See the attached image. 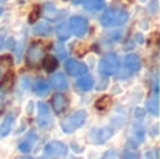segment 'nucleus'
Wrapping results in <instances>:
<instances>
[{
  "label": "nucleus",
  "instance_id": "obj_19",
  "mask_svg": "<svg viewBox=\"0 0 160 159\" xmlns=\"http://www.w3.org/2000/svg\"><path fill=\"white\" fill-rule=\"evenodd\" d=\"M51 90V85L48 83L47 80H42V79H39L38 82L35 83V93L38 96H45L48 95Z\"/></svg>",
  "mask_w": 160,
  "mask_h": 159
},
{
  "label": "nucleus",
  "instance_id": "obj_5",
  "mask_svg": "<svg viewBox=\"0 0 160 159\" xmlns=\"http://www.w3.org/2000/svg\"><path fill=\"white\" fill-rule=\"evenodd\" d=\"M25 58H27V62L30 65H37L44 58V47L41 44H32L28 48Z\"/></svg>",
  "mask_w": 160,
  "mask_h": 159
},
{
  "label": "nucleus",
  "instance_id": "obj_18",
  "mask_svg": "<svg viewBox=\"0 0 160 159\" xmlns=\"http://www.w3.org/2000/svg\"><path fill=\"white\" fill-rule=\"evenodd\" d=\"M56 34H58V38L61 39V41H66L70 37V30H69L68 23H61V24L56 27Z\"/></svg>",
  "mask_w": 160,
  "mask_h": 159
},
{
  "label": "nucleus",
  "instance_id": "obj_32",
  "mask_svg": "<svg viewBox=\"0 0 160 159\" xmlns=\"http://www.w3.org/2000/svg\"><path fill=\"white\" fill-rule=\"evenodd\" d=\"M24 159H32V158H24Z\"/></svg>",
  "mask_w": 160,
  "mask_h": 159
},
{
  "label": "nucleus",
  "instance_id": "obj_21",
  "mask_svg": "<svg viewBox=\"0 0 160 159\" xmlns=\"http://www.w3.org/2000/svg\"><path fill=\"white\" fill-rule=\"evenodd\" d=\"M111 106V97L110 96H102L96 101V109L97 110H107Z\"/></svg>",
  "mask_w": 160,
  "mask_h": 159
},
{
  "label": "nucleus",
  "instance_id": "obj_20",
  "mask_svg": "<svg viewBox=\"0 0 160 159\" xmlns=\"http://www.w3.org/2000/svg\"><path fill=\"white\" fill-rule=\"evenodd\" d=\"M58 68V61H56V58H53V56L48 55L44 58V69L47 70V72H53V70Z\"/></svg>",
  "mask_w": 160,
  "mask_h": 159
},
{
  "label": "nucleus",
  "instance_id": "obj_31",
  "mask_svg": "<svg viewBox=\"0 0 160 159\" xmlns=\"http://www.w3.org/2000/svg\"><path fill=\"white\" fill-rule=\"evenodd\" d=\"M2 11H3V8H2V7H0V14H2Z\"/></svg>",
  "mask_w": 160,
  "mask_h": 159
},
{
  "label": "nucleus",
  "instance_id": "obj_15",
  "mask_svg": "<svg viewBox=\"0 0 160 159\" xmlns=\"http://www.w3.org/2000/svg\"><path fill=\"white\" fill-rule=\"evenodd\" d=\"M34 33L37 35H48V34L52 33V25L48 21H39L38 24H35L34 27Z\"/></svg>",
  "mask_w": 160,
  "mask_h": 159
},
{
  "label": "nucleus",
  "instance_id": "obj_10",
  "mask_svg": "<svg viewBox=\"0 0 160 159\" xmlns=\"http://www.w3.org/2000/svg\"><path fill=\"white\" fill-rule=\"evenodd\" d=\"M142 64H141V58H139L136 54H129L125 58V68H127L129 72H138L141 69Z\"/></svg>",
  "mask_w": 160,
  "mask_h": 159
},
{
  "label": "nucleus",
  "instance_id": "obj_16",
  "mask_svg": "<svg viewBox=\"0 0 160 159\" xmlns=\"http://www.w3.org/2000/svg\"><path fill=\"white\" fill-rule=\"evenodd\" d=\"M78 86H79V89L83 90V92H88V90L93 89L94 80L91 76H82V78L78 80Z\"/></svg>",
  "mask_w": 160,
  "mask_h": 159
},
{
  "label": "nucleus",
  "instance_id": "obj_13",
  "mask_svg": "<svg viewBox=\"0 0 160 159\" xmlns=\"http://www.w3.org/2000/svg\"><path fill=\"white\" fill-rule=\"evenodd\" d=\"M51 83H52V86L58 90H66L68 89V80H66V78H65V75H62V73L53 75L52 78H51Z\"/></svg>",
  "mask_w": 160,
  "mask_h": 159
},
{
  "label": "nucleus",
  "instance_id": "obj_1",
  "mask_svg": "<svg viewBox=\"0 0 160 159\" xmlns=\"http://www.w3.org/2000/svg\"><path fill=\"white\" fill-rule=\"evenodd\" d=\"M128 17H129L128 11L118 7H112L104 11V14L101 16V24L104 27H118L128 21Z\"/></svg>",
  "mask_w": 160,
  "mask_h": 159
},
{
  "label": "nucleus",
  "instance_id": "obj_24",
  "mask_svg": "<svg viewBox=\"0 0 160 159\" xmlns=\"http://www.w3.org/2000/svg\"><path fill=\"white\" fill-rule=\"evenodd\" d=\"M39 16V7H34L32 11L30 13V17H28V21L30 23H35V20L38 18Z\"/></svg>",
  "mask_w": 160,
  "mask_h": 159
},
{
  "label": "nucleus",
  "instance_id": "obj_30",
  "mask_svg": "<svg viewBox=\"0 0 160 159\" xmlns=\"http://www.w3.org/2000/svg\"><path fill=\"white\" fill-rule=\"evenodd\" d=\"M0 79H2V69H0Z\"/></svg>",
  "mask_w": 160,
  "mask_h": 159
},
{
  "label": "nucleus",
  "instance_id": "obj_6",
  "mask_svg": "<svg viewBox=\"0 0 160 159\" xmlns=\"http://www.w3.org/2000/svg\"><path fill=\"white\" fill-rule=\"evenodd\" d=\"M66 154L68 146L59 141H52L45 146V155H48V156H65Z\"/></svg>",
  "mask_w": 160,
  "mask_h": 159
},
{
  "label": "nucleus",
  "instance_id": "obj_22",
  "mask_svg": "<svg viewBox=\"0 0 160 159\" xmlns=\"http://www.w3.org/2000/svg\"><path fill=\"white\" fill-rule=\"evenodd\" d=\"M146 109H148V111L152 113L153 115H158V113H159V103H158V97H156V96L153 99H150V100H148Z\"/></svg>",
  "mask_w": 160,
  "mask_h": 159
},
{
  "label": "nucleus",
  "instance_id": "obj_7",
  "mask_svg": "<svg viewBox=\"0 0 160 159\" xmlns=\"http://www.w3.org/2000/svg\"><path fill=\"white\" fill-rule=\"evenodd\" d=\"M65 69H66V72L69 73L70 76H82L87 72V66H86L84 64H82V62L75 61V59H69V61H66V64H65Z\"/></svg>",
  "mask_w": 160,
  "mask_h": 159
},
{
  "label": "nucleus",
  "instance_id": "obj_9",
  "mask_svg": "<svg viewBox=\"0 0 160 159\" xmlns=\"http://www.w3.org/2000/svg\"><path fill=\"white\" fill-rule=\"evenodd\" d=\"M112 135V130L105 127V128H97L94 131H91V138L94 140L96 144H102L105 141H108Z\"/></svg>",
  "mask_w": 160,
  "mask_h": 159
},
{
  "label": "nucleus",
  "instance_id": "obj_29",
  "mask_svg": "<svg viewBox=\"0 0 160 159\" xmlns=\"http://www.w3.org/2000/svg\"><path fill=\"white\" fill-rule=\"evenodd\" d=\"M2 47H3V38L0 37V49H2Z\"/></svg>",
  "mask_w": 160,
  "mask_h": 159
},
{
  "label": "nucleus",
  "instance_id": "obj_14",
  "mask_svg": "<svg viewBox=\"0 0 160 159\" xmlns=\"http://www.w3.org/2000/svg\"><path fill=\"white\" fill-rule=\"evenodd\" d=\"M13 123H14V115L13 114L6 115L3 123L0 124V135H2V137H6V135L10 132L11 127H13Z\"/></svg>",
  "mask_w": 160,
  "mask_h": 159
},
{
  "label": "nucleus",
  "instance_id": "obj_27",
  "mask_svg": "<svg viewBox=\"0 0 160 159\" xmlns=\"http://www.w3.org/2000/svg\"><path fill=\"white\" fill-rule=\"evenodd\" d=\"M124 158H125V159H139L138 155H136L135 152H132V151H125Z\"/></svg>",
  "mask_w": 160,
  "mask_h": 159
},
{
  "label": "nucleus",
  "instance_id": "obj_28",
  "mask_svg": "<svg viewBox=\"0 0 160 159\" xmlns=\"http://www.w3.org/2000/svg\"><path fill=\"white\" fill-rule=\"evenodd\" d=\"M73 4H79V3H82V0H72Z\"/></svg>",
  "mask_w": 160,
  "mask_h": 159
},
{
  "label": "nucleus",
  "instance_id": "obj_23",
  "mask_svg": "<svg viewBox=\"0 0 160 159\" xmlns=\"http://www.w3.org/2000/svg\"><path fill=\"white\" fill-rule=\"evenodd\" d=\"M11 64H13V58H11L10 55H3V56H0V65L10 68Z\"/></svg>",
  "mask_w": 160,
  "mask_h": 159
},
{
  "label": "nucleus",
  "instance_id": "obj_26",
  "mask_svg": "<svg viewBox=\"0 0 160 159\" xmlns=\"http://www.w3.org/2000/svg\"><path fill=\"white\" fill-rule=\"evenodd\" d=\"M55 51H56V54H58V56H59L61 59L66 58V52H65V48L62 47V45H56V47H55Z\"/></svg>",
  "mask_w": 160,
  "mask_h": 159
},
{
  "label": "nucleus",
  "instance_id": "obj_2",
  "mask_svg": "<svg viewBox=\"0 0 160 159\" xmlns=\"http://www.w3.org/2000/svg\"><path fill=\"white\" fill-rule=\"evenodd\" d=\"M86 118H87V113L84 110H79V111H75L73 114L66 115V117L62 120L61 127L63 130V132L66 134H70V132L76 131L78 128L83 126L86 123Z\"/></svg>",
  "mask_w": 160,
  "mask_h": 159
},
{
  "label": "nucleus",
  "instance_id": "obj_3",
  "mask_svg": "<svg viewBox=\"0 0 160 159\" xmlns=\"http://www.w3.org/2000/svg\"><path fill=\"white\" fill-rule=\"evenodd\" d=\"M119 69V58L115 54H108L100 62V72L107 76L115 75Z\"/></svg>",
  "mask_w": 160,
  "mask_h": 159
},
{
  "label": "nucleus",
  "instance_id": "obj_4",
  "mask_svg": "<svg viewBox=\"0 0 160 159\" xmlns=\"http://www.w3.org/2000/svg\"><path fill=\"white\" fill-rule=\"evenodd\" d=\"M68 25H69V30L72 31L76 37H84L86 33H87V28H88L87 20H86L84 17H80V16L70 17Z\"/></svg>",
  "mask_w": 160,
  "mask_h": 159
},
{
  "label": "nucleus",
  "instance_id": "obj_17",
  "mask_svg": "<svg viewBox=\"0 0 160 159\" xmlns=\"http://www.w3.org/2000/svg\"><path fill=\"white\" fill-rule=\"evenodd\" d=\"M104 0H84V8L88 11H98L104 8Z\"/></svg>",
  "mask_w": 160,
  "mask_h": 159
},
{
  "label": "nucleus",
  "instance_id": "obj_8",
  "mask_svg": "<svg viewBox=\"0 0 160 159\" xmlns=\"http://www.w3.org/2000/svg\"><path fill=\"white\" fill-rule=\"evenodd\" d=\"M51 123V111L47 103H38V124L39 127L45 128Z\"/></svg>",
  "mask_w": 160,
  "mask_h": 159
},
{
  "label": "nucleus",
  "instance_id": "obj_12",
  "mask_svg": "<svg viewBox=\"0 0 160 159\" xmlns=\"http://www.w3.org/2000/svg\"><path fill=\"white\" fill-rule=\"evenodd\" d=\"M35 141H37V134L31 131L30 134L25 137V140L22 141V142H20L18 149H20L21 152H24V154H28V152L32 149V146H34V144H35Z\"/></svg>",
  "mask_w": 160,
  "mask_h": 159
},
{
  "label": "nucleus",
  "instance_id": "obj_11",
  "mask_svg": "<svg viewBox=\"0 0 160 159\" xmlns=\"http://www.w3.org/2000/svg\"><path fill=\"white\" fill-rule=\"evenodd\" d=\"M52 107L56 113L65 111V109L68 107V99L65 97L62 93H56L52 97Z\"/></svg>",
  "mask_w": 160,
  "mask_h": 159
},
{
  "label": "nucleus",
  "instance_id": "obj_25",
  "mask_svg": "<svg viewBox=\"0 0 160 159\" xmlns=\"http://www.w3.org/2000/svg\"><path fill=\"white\" fill-rule=\"evenodd\" d=\"M55 14H58V10L49 3V4L47 6V16H49L51 18H55Z\"/></svg>",
  "mask_w": 160,
  "mask_h": 159
}]
</instances>
